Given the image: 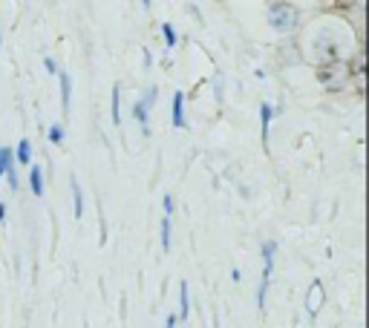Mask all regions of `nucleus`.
Returning <instances> with one entry per match:
<instances>
[{
	"label": "nucleus",
	"mask_w": 369,
	"mask_h": 328,
	"mask_svg": "<svg viewBox=\"0 0 369 328\" xmlns=\"http://www.w3.org/2000/svg\"><path fill=\"white\" fill-rule=\"evenodd\" d=\"M162 207H165V216H170V214H173V196H167V193H165Z\"/></svg>",
	"instance_id": "16"
},
{
	"label": "nucleus",
	"mask_w": 369,
	"mask_h": 328,
	"mask_svg": "<svg viewBox=\"0 0 369 328\" xmlns=\"http://www.w3.org/2000/svg\"><path fill=\"white\" fill-rule=\"evenodd\" d=\"M177 322H179L177 314H167V317H165V328H177Z\"/></svg>",
	"instance_id": "18"
},
{
	"label": "nucleus",
	"mask_w": 369,
	"mask_h": 328,
	"mask_svg": "<svg viewBox=\"0 0 369 328\" xmlns=\"http://www.w3.org/2000/svg\"><path fill=\"white\" fill-rule=\"evenodd\" d=\"M58 84H61V110L69 112V87H72L69 75L67 72H58Z\"/></svg>",
	"instance_id": "10"
},
{
	"label": "nucleus",
	"mask_w": 369,
	"mask_h": 328,
	"mask_svg": "<svg viewBox=\"0 0 369 328\" xmlns=\"http://www.w3.org/2000/svg\"><path fill=\"white\" fill-rule=\"evenodd\" d=\"M0 176H3V147H0Z\"/></svg>",
	"instance_id": "20"
},
{
	"label": "nucleus",
	"mask_w": 369,
	"mask_h": 328,
	"mask_svg": "<svg viewBox=\"0 0 369 328\" xmlns=\"http://www.w3.org/2000/svg\"><path fill=\"white\" fill-rule=\"evenodd\" d=\"M15 156H17V162H21V164H29V162H32V144H29L26 139H21V141H17Z\"/></svg>",
	"instance_id": "11"
},
{
	"label": "nucleus",
	"mask_w": 369,
	"mask_h": 328,
	"mask_svg": "<svg viewBox=\"0 0 369 328\" xmlns=\"http://www.w3.org/2000/svg\"><path fill=\"white\" fill-rule=\"evenodd\" d=\"M44 67H47V72L52 75V72H58V64H55V58H47L44 61Z\"/></svg>",
	"instance_id": "17"
},
{
	"label": "nucleus",
	"mask_w": 369,
	"mask_h": 328,
	"mask_svg": "<svg viewBox=\"0 0 369 328\" xmlns=\"http://www.w3.org/2000/svg\"><path fill=\"white\" fill-rule=\"evenodd\" d=\"M29 187H32V193L35 196H44V167H32L29 170Z\"/></svg>",
	"instance_id": "7"
},
{
	"label": "nucleus",
	"mask_w": 369,
	"mask_h": 328,
	"mask_svg": "<svg viewBox=\"0 0 369 328\" xmlns=\"http://www.w3.org/2000/svg\"><path fill=\"white\" fill-rule=\"evenodd\" d=\"M162 35H165V46H167V49H170V46H177V29H173L170 24L162 26Z\"/></svg>",
	"instance_id": "14"
},
{
	"label": "nucleus",
	"mask_w": 369,
	"mask_h": 328,
	"mask_svg": "<svg viewBox=\"0 0 369 328\" xmlns=\"http://www.w3.org/2000/svg\"><path fill=\"white\" fill-rule=\"evenodd\" d=\"M274 254H277V242H265L263 245V282H260V291H257V308L260 311L265 308V291H268L271 274H274Z\"/></svg>",
	"instance_id": "1"
},
{
	"label": "nucleus",
	"mask_w": 369,
	"mask_h": 328,
	"mask_svg": "<svg viewBox=\"0 0 369 328\" xmlns=\"http://www.w3.org/2000/svg\"><path fill=\"white\" fill-rule=\"evenodd\" d=\"M303 305H306V314H309V320H318L320 308L326 305V291H323V282H320V279H315L312 285H309V291H306V300H303Z\"/></svg>",
	"instance_id": "3"
},
{
	"label": "nucleus",
	"mask_w": 369,
	"mask_h": 328,
	"mask_svg": "<svg viewBox=\"0 0 369 328\" xmlns=\"http://www.w3.org/2000/svg\"><path fill=\"white\" fill-rule=\"evenodd\" d=\"M173 127H185V92H173Z\"/></svg>",
	"instance_id": "5"
},
{
	"label": "nucleus",
	"mask_w": 369,
	"mask_h": 328,
	"mask_svg": "<svg viewBox=\"0 0 369 328\" xmlns=\"http://www.w3.org/2000/svg\"><path fill=\"white\" fill-rule=\"evenodd\" d=\"M297 12L291 9L288 3H274L268 9V24H271V29H277V32H288V29H295L297 26Z\"/></svg>",
	"instance_id": "2"
},
{
	"label": "nucleus",
	"mask_w": 369,
	"mask_h": 328,
	"mask_svg": "<svg viewBox=\"0 0 369 328\" xmlns=\"http://www.w3.org/2000/svg\"><path fill=\"white\" fill-rule=\"evenodd\" d=\"M170 216H165L162 219V248H165V254H167V250H170Z\"/></svg>",
	"instance_id": "13"
},
{
	"label": "nucleus",
	"mask_w": 369,
	"mask_h": 328,
	"mask_svg": "<svg viewBox=\"0 0 369 328\" xmlns=\"http://www.w3.org/2000/svg\"><path fill=\"white\" fill-rule=\"evenodd\" d=\"M69 187H72V202H75V216H84V196H81V184H79V179H69Z\"/></svg>",
	"instance_id": "9"
},
{
	"label": "nucleus",
	"mask_w": 369,
	"mask_h": 328,
	"mask_svg": "<svg viewBox=\"0 0 369 328\" xmlns=\"http://www.w3.org/2000/svg\"><path fill=\"white\" fill-rule=\"evenodd\" d=\"M49 141H52V144H61V141H64V127H61V124H52V127H49Z\"/></svg>",
	"instance_id": "15"
},
{
	"label": "nucleus",
	"mask_w": 369,
	"mask_h": 328,
	"mask_svg": "<svg viewBox=\"0 0 369 328\" xmlns=\"http://www.w3.org/2000/svg\"><path fill=\"white\" fill-rule=\"evenodd\" d=\"M153 101H156V87H150L147 92H145V98L142 101H136V107H133V119L142 124V130L147 132V115H150V107H153Z\"/></svg>",
	"instance_id": "4"
},
{
	"label": "nucleus",
	"mask_w": 369,
	"mask_h": 328,
	"mask_svg": "<svg viewBox=\"0 0 369 328\" xmlns=\"http://www.w3.org/2000/svg\"><path fill=\"white\" fill-rule=\"evenodd\" d=\"M190 317V294H188V279L179 282V314L177 320H188Z\"/></svg>",
	"instance_id": "6"
},
{
	"label": "nucleus",
	"mask_w": 369,
	"mask_h": 328,
	"mask_svg": "<svg viewBox=\"0 0 369 328\" xmlns=\"http://www.w3.org/2000/svg\"><path fill=\"white\" fill-rule=\"evenodd\" d=\"M3 219H6V205L0 202V225H3Z\"/></svg>",
	"instance_id": "19"
},
{
	"label": "nucleus",
	"mask_w": 369,
	"mask_h": 328,
	"mask_svg": "<svg viewBox=\"0 0 369 328\" xmlns=\"http://www.w3.org/2000/svg\"><path fill=\"white\" fill-rule=\"evenodd\" d=\"M113 124H122V89L113 87Z\"/></svg>",
	"instance_id": "12"
},
{
	"label": "nucleus",
	"mask_w": 369,
	"mask_h": 328,
	"mask_svg": "<svg viewBox=\"0 0 369 328\" xmlns=\"http://www.w3.org/2000/svg\"><path fill=\"white\" fill-rule=\"evenodd\" d=\"M271 119H274V107H271V104H263L260 107V124H263V141L268 144V130H271Z\"/></svg>",
	"instance_id": "8"
}]
</instances>
